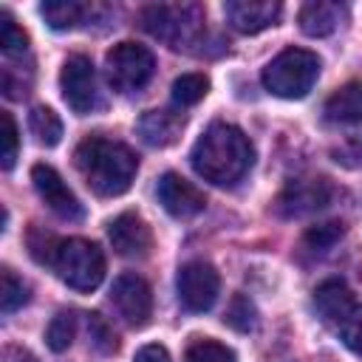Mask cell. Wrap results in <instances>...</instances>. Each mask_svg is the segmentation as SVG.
Masks as SVG:
<instances>
[{
	"label": "cell",
	"instance_id": "1",
	"mask_svg": "<svg viewBox=\"0 0 362 362\" xmlns=\"http://www.w3.org/2000/svg\"><path fill=\"white\" fill-rule=\"evenodd\" d=\"M189 161L204 181L218 187H232L249 173L255 161V147L240 127L229 122H215L192 144Z\"/></svg>",
	"mask_w": 362,
	"mask_h": 362
},
{
	"label": "cell",
	"instance_id": "2",
	"mask_svg": "<svg viewBox=\"0 0 362 362\" xmlns=\"http://www.w3.org/2000/svg\"><path fill=\"white\" fill-rule=\"evenodd\" d=\"M74 161L85 184L102 198H116L127 192L139 170V158L127 144L102 136L82 139L74 153Z\"/></svg>",
	"mask_w": 362,
	"mask_h": 362
},
{
	"label": "cell",
	"instance_id": "3",
	"mask_svg": "<svg viewBox=\"0 0 362 362\" xmlns=\"http://www.w3.org/2000/svg\"><path fill=\"white\" fill-rule=\"evenodd\" d=\"M147 34L170 48H187L204 34V8L198 3H153L139 14Z\"/></svg>",
	"mask_w": 362,
	"mask_h": 362
},
{
	"label": "cell",
	"instance_id": "4",
	"mask_svg": "<svg viewBox=\"0 0 362 362\" xmlns=\"http://www.w3.org/2000/svg\"><path fill=\"white\" fill-rule=\"evenodd\" d=\"M320 57L308 48H286L263 68V88L280 99H303L317 76H320Z\"/></svg>",
	"mask_w": 362,
	"mask_h": 362
},
{
	"label": "cell",
	"instance_id": "5",
	"mask_svg": "<svg viewBox=\"0 0 362 362\" xmlns=\"http://www.w3.org/2000/svg\"><path fill=\"white\" fill-rule=\"evenodd\" d=\"M48 266L74 291H93L105 277V255L96 243L85 238L59 240Z\"/></svg>",
	"mask_w": 362,
	"mask_h": 362
},
{
	"label": "cell",
	"instance_id": "6",
	"mask_svg": "<svg viewBox=\"0 0 362 362\" xmlns=\"http://www.w3.org/2000/svg\"><path fill=\"white\" fill-rule=\"evenodd\" d=\"M105 65H107V79L110 85L119 90V93H133V90H141L153 74H156V57L150 48L139 45V42H116L107 57H105Z\"/></svg>",
	"mask_w": 362,
	"mask_h": 362
},
{
	"label": "cell",
	"instance_id": "7",
	"mask_svg": "<svg viewBox=\"0 0 362 362\" xmlns=\"http://www.w3.org/2000/svg\"><path fill=\"white\" fill-rule=\"evenodd\" d=\"M178 300L187 311H209L221 294V277L218 272L204 260H189L178 269Z\"/></svg>",
	"mask_w": 362,
	"mask_h": 362
},
{
	"label": "cell",
	"instance_id": "8",
	"mask_svg": "<svg viewBox=\"0 0 362 362\" xmlns=\"http://www.w3.org/2000/svg\"><path fill=\"white\" fill-rule=\"evenodd\" d=\"M59 88H62V99L68 102V107L74 113H79V116L90 113L96 107V99H99L93 62L82 54L68 57L62 71H59Z\"/></svg>",
	"mask_w": 362,
	"mask_h": 362
},
{
	"label": "cell",
	"instance_id": "9",
	"mask_svg": "<svg viewBox=\"0 0 362 362\" xmlns=\"http://www.w3.org/2000/svg\"><path fill=\"white\" fill-rule=\"evenodd\" d=\"M334 189L325 178H294L283 187V192L274 201L277 215L283 218H303L322 206H328Z\"/></svg>",
	"mask_w": 362,
	"mask_h": 362
},
{
	"label": "cell",
	"instance_id": "10",
	"mask_svg": "<svg viewBox=\"0 0 362 362\" xmlns=\"http://www.w3.org/2000/svg\"><path fill=\"white\" fill-rule=\"evenodd\" d=\"M110 303H113V308L119 311V317L127 325L141 328V325L150 322L153 291H150L144 277H139V274H119L113 280V288H110Z\"/></svg>",
	"mask_w": 362,
	"mask_h": 362
},
{
	"label": "cell",
	"instance_id": "11",
	"mask_svg": "<svg viewBox=\"0 0 362 362\" xmlns=\"http://www.w3.org/2000/svg\"><path fill=\"white\" fill-rule=\"evenodd\" d=\"M31 184H34L40 201L54 215H59L62 221H79L85 215L79 198L71 192V187L62 181V175L51 164H34L31 167Z\"/></svg>",
	"mask_w": 362,
	"mask_h": 362
},
{
	"label": "cell",
	"instance_id": "12",
	"mask_svg": "<svg viewBox=\"0 0 362 362\" xmlns=\"http://www.w3.org/2000/svg\"><path fill=\"white\" fill-rule=\"evenodd\" d=\"M107 238L113 243V252L122 255V257H130V260L147 257L150 249H153V232L144 223V218L136 215V212L116 215L107 226Z\"/></svg>",
	"mask_w": 362,
	"mask_h": 362
},
{
	"label": "cell",
	"instance_id": "13",
	"mask_svg": "<svg viewBox=\"0 0 362 362\" xmlns=\"http://www.w3.org/2000/svg\"><path fill=\"white\" fill-rule=\"evenodd\" d=\"M156 195H158L161 206H164L173 218H195V215L204 209V204H206L204 192H201L192 181L181 178L178 173H164V175L158 178Z\"/></svg>",
	"mask_w": 362,
	"mask_h": 362
},
{
	"label": "cell",
	"instance_id": "14",
	"mask_svg": "<svg viewBox=\"0 0 362 362\" xmlns=\"http://www.w3.org/2000/svg\"><path fill=\"white\" fill-rule=\"evenodd\" d=\"M283 6L277 0H229L223 3V14L229 25L240 34H257L277 23Z\"/></svg>",
	"mask_w": 362,
	"mask_h": 362
},
{
	"label": "cell",
	"instance_id": "15",
	"mask_svg": "<svg viewBox=\"0 0 362 362\" xmlns=\"http://www.w3.org/2000/svg\"><path fill=\"white\" fill-rule=\"evenodd\" d=\"M345 14H348V8H345L342 3L308 0V3L300 8L297 20H300L303 34H308V37H328V34H334V31L339 28V23L345 20Z\"/></svg>",
	"mask_w": 362,
	"mask_h": 362
},
{
	"label": "cell",
	"instance_id": "16",
	"mask_svg": "<svg viewBox=\"0 0 362 362\" xmlns=\"http://www.w3.org/2000/svg\"><path fill=\"white\" fill-rule=\"evenodd\" d=\"M354 305H356V303H354L351 288H348L342 280H337V277L322 280V283L314 288V308H317L320 320H322L325 325H331V328H334Z\"/></svg>",
	"mask_w": 362,
	"mask_h": 362
},
{
	"label": "cell",
	"instance_id": "17",
	"mask_svg": "<svg viewBox=\"0 0 362 362\" xmlns=\"http://www.w3.org/2000/svg\"><path fill=\"white\" fill-rule=\"evenodd\" d=\"M181 127H184V116L173 110H147L136 124L141 141L150 147H170L181 136Z\"/></svg>",
	"mask_w": 362,
	"mask_h": 362
},
{
	"label": "cell",
	"instance_id": "18",
	"mask_svg": "<svg viewBox=\"0 0 362 362\" xmlns=\"http://www.w3.org/2000/svg\"><path fill=\"white\" fill-rule=\"evenodd\" d=\"M322 113L334 124H356V122H362V82H348V85L337 88L325 99Z\"/></svg>",
	"mask_w": 362,
	"mask_h": 362
},
{
	"label": "cell",
	"instance_id": "19",
	"mask_svg": "<svg viewBox=\"0 0 362 362\" xmlns=\"http://www.w3.org/2000/svg\"><path fill=\"white\" fill-rule=\"evenodd\" d=\"M40 14L54 31H68V28H76L85 20L88 6L76 3V0H45L40 6Z\"/></svg>",
	"mask_w": 362,
	"mask_h": 362
},
{
	"label": "cell",
	"instance_id": "20",
	"mask_svg": "<svg viewBox=\"0 0 362 362\" xmlns=\"http://www.w3.org/2000/svg\"><path fill=\"white\" fill-rule=\"evenodd\" d=\"M28 130H31V133L37 136V141L45 144V147H54V144H59V139H62V122H59V116H57L51 107H45V105L31 107V113H28Z\"/></svg>",
	"mask_w": 362,
	"mask_h": 362
},
{
	"label": "cell",
	"instance_id": "21",
	"mask_svg": "<svg viewBox=\"0 0 362 362\" xmlns=\"http://www.w3.org/2000/svg\"><path fill=\"white\" fill-rule=\"evenodd\" d=\"M209 90V79L204 74H181L173 82V102L178 107H192L198 105Z\"/></svg>",
	"mask_w": 362,
	"mask_h": 362
},
{
	"label": "cell",
	"instance_id": "22",
	"mask_svg": "<svg viewBox=\"0 0 362 362\" xmlns=\"http://www.w3.org/2000/svg\"><path fill=\"white\" fill-rule=\"evenodd\" d=\"M0 51L11 59H20L28 54V34L14 23L8 11H0Z\"/></svg>",
	"mask_w": 362,
	"mask_h": 362
},
{
	"label": "cell",
	"instance_id": "23",
	"mask_svg": "<svg viewBox=\"0 0 362 362\" xmlns=\"http://www.w3.org/2000/svg\"><path fill=\"white\" fill-rule=\"evenodd\" d=\"M74 334H76V314L74 311H59L51 322H48V331H45V342L54 354H62L71 348L74 342Z\"/></svg>",
	"mask_w": 362,
	"mask_h": 362
},
{
	"label": "cell",
	"instance_id": "24",
	"mask_svg": "<svg viewBox=\"0 0 362 362\" xmlns=\"http://www.w3.org/2000/svg\"><path fill=\"white\" fill-rule=\"evenodd\" d=\"M25 303H28V286L11 269H3L0 272V311L11 314Z\"/></svg>",
	"mask_w": 362,
	"mask_h": 362
},
{
	"label": "cell",
	"instance_id": "25",
	"mask_svg": "<svg viewBox=\"0 0 362 362\" xmlns=\"http://www.w3.org/2000/svg\"><path fill=\"white\" fill-rule=\"evenodd\" d=\"M223 322H226L229 328L240 331V334L252 331V328L257 325V308H255V303H252L249 297H243V294H235V297L229 300V308H226Z\"/></svg>",
	"mask_w": 362,
	"mask_h": 362
},
{
	"label": "cell",
	"instance_id": "26",
	"mask_svg": "<svg viewBox=\"0 0 362 362\" xmlns=\"http://www.w3.org/2000/svg\"><path fill=\"white\" fill-rule=\"evenodd\" d=\"M184 362H238V359H235V351L226 348L223 342H215V339H195V342L187 348Z\"/></svg>",
	"mask_w": 362,
	"mask_h": 362
},
{
	"label": "cell",
	"instance_id": "27",
	"mask_svg": "<svg viewBox=\"0 0 362 362\" xmlns=\"http://www.w3.org/2000/svg\"><path fill=\"white\" fill-rule=\"evenodd\" d=\"M337 337L342 339V345L354 354L362 356V305H354L337 325H334Z\"/></svg>",
	"mask_w": 362,
	"mask_h": 362
},
{
	"label": "cell",
	"instance_id": "28",
	"mask_svg": "<svg viewBox=\"0 0 362 362\" xmlns=\"http://www.w3.org/2000/svg\"><path fill=\"white\" fill-rule=\"evenodd\" d=\"M345 235V226L339 221H328V223H320V226H311L305 232V246L314 249V252H328L334 243H339V238Z\"/></svg>",
	"mask_w": 362,
	"mask_h": 362
},
{
	"label": "cell",
	"instance_id": "29",
	"mask_svg": "<svg viewBox=\"0 0 362 362\" xmlns=\"http://www.w3.org/2000/svg\"><path fill=\"white\" fill-rule=\"evenodd\" d=\"M0 141H3V153H0L3 170H11L14 161H17V144H20V139H17V124H14V119H11L8 110H0Z\"/></svg>",
	"mask_w": 362,
	"mask_h": 362
},
{
	"label": "cell",
	"instance_id": "30",
	"mask_svg": "<svg viewBox=\"0 0 362 362\" xmlns=\"http://www.w3.org/2000/svg\"><path fill=\"white\" fill-rule=\"evenodd\" d=\"M331 156H334V161H337L339 167H345V170L362 167V136H348L339 147L331 150Z\"/></svg>",
	"mask_w": 362,
	"mask_h": 362
},
{
	"label": "cell",
	"instance_id": "31",
	"mask_svg": "<svg viewBox=\"0 0 362 362\" xmlns=\"http://www.w3.org/2000/svg\"><path fill=\"white\" fill-rule=\"evenodd\" d=\"M88 331H90V345H93L99 354H110V351H116V337H113V331L107 328V322H105L99 314H90V320H88Z\"/></svg>",
	"mask_w": 362,
	"mask_h": 362
},
{
	"label": "cell",
	"instance_id": "32",
	"mask_svg": "<svg viewBox=\"0 0 362 362\" xmlns=\"http://www.w3.org/2000/svg\"><path fill=\"white\" fill-rule=\"evenodd\" d=\"M133 362H170V354H167V348H164V345H156V342H153V345L139 348Z\"/></svg>",
	"mask_w": 362,
	"mask_h": 362
},
{
	"label": "cell",
	"instance_id": "33",
	"mask_svg": "<svg viewBox=\"0 0 362 362\" xmlns=\"http://www.w3.org/2000/svg\"><path fill=\"white\" fill-rule=\"evenodd\" d=\"M3 362H37V356L25 348H17V345H8L3 351Z\"/></svg>",
	"mask_w": 362,
	"mask_h": 362
}]
</instances>
